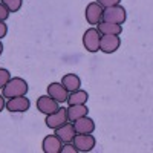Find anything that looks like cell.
Wrapping results in <instances>:
<instances>
[{
	"label": "cell",
	"instance_id": "1",
	"mask_svg": "<svg viewBox=\"0 0 153 153\" xmlns=\"http://www.w3.org/2000/svg\"><path fill=\"white\" fill-rule=\"evenodd\" d=\"M29 91V86L26 83V80L20 78V76H14L6 83V86L2 89V95L5 98H14V97H22V95H26Z\"/></svg>",
	"mask_w": 153,
	"mask_h": 153
},
{
	"label": "cell",
	"instance_id": "2",
	"mask_svg": "<svg viewBox=\"0 0 153 153\" xmlns=\"http://www.w3.org/2000/svg\"><path fill=\"white\" fill-rule=\"evenodd\" d=\"M127 19V11L121 5H115L109 8H103V16H101V22H109V23H117L123 25Z\"/></svg>",
	"mask_w": 153,
	"mask_h": 153
},
{
	"label": "cell",
	"instance_id": "3",
	"mask_svg": "<svg viewBox=\"0 0 153 153\" xmlns=\"http://www.w3.org/2000/svg\"><path fill=\"white\" fill-rule=\"evenodd\" d=\"M72 144L76 147L78 152L87 153V152H92L95 144H97V139L92 133H76L72 139Z\"/></svg>",
	"mask_w": 153,
	"mask_h": 153
},
{
	"label": "cell",
	"instance_id": "4",
	"mask_svg": "<svg viewBox=\"0 0 153 153\" xmlns=\"http://www.w3.org/2000/svg\"><path fill=\"white\" fill-rule=\"evenodd\" d=\"M100 38L101 34L97 28H89L84 34H83V46L87 52H98L100 51Z\"/></svg>",
	"mask_w": 153,
	"mask_h": 153
},
{
	"label": "cell",
	"instance_id": "5",
	"mask_svg": "<svg viewBox=\"0 0 153 153\" xmlns=\"http://www.w3.org/2000/svg\"><path fill=\"white\" fill-rule=\"evenodd\" d=\"M6 110H9L11 113H23L29 110L31 107V101L29 98H26V95H22V97H14V98H9L5 104Z\"/></svg>",
	"mask_w": 153,
	"mask_h": 153
},
{
	"label": "cell",
	"instance_id": "6",
	"mask_svg": "<svg viewBox=\"0 0 153 153\" xmlns=\"http://www.w3.org/2000/svg\"><path fill=\"white\" fill-rule=\"evenodd\" d=\"M121 38L120 35H101L100 38V51L104 54H113L120 49Z\"/></svg>",
	"mask_w": 153,
	"mask_h": 153
},
{
	"label": "cell",
	"instance_id": "7",
	"mask_svg": "<svg viewBox=\"0 0 153 153\" xmlns=\"http://www.w3.org/2000/svg\"><path fill=\"white\" fill-rule=\"evenodd\" d=\"M46 126L49 129H57V127L63 126L65 123H68V112L65 107H58L54 113H49L46 115V120H45Z\"/></svg>",
	"mask_w": 153,
	"mask_h": 153
},
{
	"label": "cell",
	"instance_id": "8",
	"mask_svg": "<svg viewBox=\"0 0 153 153\" xmlns=\"http://www.w3.org/2000/svg\"><path fill=\"white\" fill-rule=\"evenodd\" d=\"M58 107H60V103H58V101H55L52 97H49L48 94L37 98V109L40 110L42 113H45V115L54 113Z\"/></svg>",
	"mask_w": 153,
	"mask_h": 153
},
{
	"label": "cell",
	"instance_id": "9",
	"mask_svg": "<svg viewBox=\"0 0 153 153\" xmlns=\"http://www.w3.org/2000/svg\"><path fill=\"white\" fill-rule=\"evenodd\" d=\"M48 95L52 97L55 101H58V103L61 104V103H66L68 101L69 92L66 91V87L61 83L54 81V83H49V86H48Z\"/></svg>",
	"mask_w": 153,
	"mask_h": 153
},
{
	"label": "cell",
	"instance_id": "10",
	"mask_svg": "<svg viewBox=\"0 0 153 153\" xmlns=\"http://www.w3.org/2000/svg\"><path fill=\"white\" fill-rule=\"evenodd\" d=\"M101 16H103V8H101L97 2H91L86 6L84 17L89 25H98L101 22Z\"/></svg>",
	"mask_w": 153,
	"mask_h": 153
},
{
	"label": "cell",
	"instance_id": "11",
	"mask_svg": "<svg viewBox=\"0 0 153 153\" xmlns=\"http://www.w3.org/2000/svg\"><path fill=\"white\" fill-rule=\"evenodd\" d=\"M61 139L54 133V135H48L45 136L43 143H42V149L45 153H60L61 152Z\"/></svg>",
	"mask_w": 153,
	"mask_h": 153
},
{
	"label": "cell",
	"instance_id": "12",
	"mask_svg": "<svg viewBox=\"0 0 153 153\" xmlns=\"http://www.w3.org/2000/svg\"><path fill=\"white\" fill-rule=\"evenodd\" d=\"M72 124H74V129L76 133H94L95 132V121L92 118H89L87 115L83 118H78Z\"/></svg>",
	"mask_w": 153,
	"mask_h": 153
},
{
	"label": "cell",
	"instance_id": "13",
	"mask_svg": "<svg viewBox=\"0 0 153 153\" xmlns=\"http://www.w3.org/2000/svg\"><path fill=\"white\" fill-rule=\"evenodd\" d=\"M55 135L61 139V143L65 144V143H72V139L76 135V132L74 129V124L68 121V123H65L63 126L57 127V129H55Z\"/></svg>",
	"mask_w": 153,
	"mask_h": 153
},
{
	"label": "cell",
	"instance_id": "14",
	"mask_svg": "<svg viewBox=\"0 0 153 153\" xmlns=\"http://www.w3.org/2000/svg\"><path fill=\"white\" fill-rule=\"evenodd\" d=\"M97 29L101 35H121L123 34V25L109 23V22H100L97 25Z\"/></svg>",
	"mask_w": 153,
	"mask_h": 153
},
{
	"label": "cell",
	"instance_id": "15",
	"mask_svg": "<svg viewBox=\"0 0 153 153\" xmlns=\"http://www.w3.org/2000/svg\"><path fill=\"white\" fill-rule=\"evenodd\" d=\"M66 112H68V121L74 123L78 118L86 117V115L89 113V109H87L86 104H72V106H69L66 109Z\"/></svg>",
	"mask_w": 153,
	"mask_h": 153
},
{
	"label": "cell",
	"instance_id": "16",
	"mask_svg": "<svg viewBox=\"0 0 153 153\" xmlns=\"http://www.w3.org/2000/svg\"><path fill=\"white\" fill-rule=\"evenodd\" d=\"M61 84L66 87L68 92H74V91H78L80 89L81 78L76 74H66V75H63V78H61Z\"/></svg>",
	"mask_w": 153,
	"mask_h": 153
},
{
	"label": "cell",
	"instance_id": "17",
	"mask_svg": "<svg viewBox=\"0 0 153 153\" xmlns=\"http://www.w3.org/2000/svg\"><path fill=\"white\" fill-rule=\"evenodd\" d=\"M89 100V94L83 89H78V91H74V92H69V97H68V101L69 106L72 104H86Z\"/></svg>",
	"mask_w": 153,
	"mask_h": 153
},
{
	"label": "cell",
	"instance_id": "18",
	"mask_svg": "<svg viewBox=\"0 0 153 153\" xmlns=\"http://www.w3.org/2000/svg\"><path fill=\"white\" fill-rule=\"evenodd\" d=\"M5 6H6V9L9 11V12H17V11H20V8H22V5H23V0H0Z\"/></svg>",
	"mask_w": 153,
	"mask_h": 153
},
{
	"label": "cell",
	"instance_id": "19",
	"mask_svg": "<svg viewBox=\"0 0 153 153\" xmlns=\"http://www.w3.org/2000/svg\"><path fill=\"white\" fill-rule=\"evenodd\" d=\"M9 80H11V72L5 68H0V89H3Z\"/></svg>",
	"mask_w": 153,
	"mask_h": 153
},
{
	"label": "cell",
	"instance_id": "20",
	"mask_svg": "<svg viewBox=\"0 0 153 153\" xmlns=\"http://www.w3.org/2000/svg\"><path fill=\"white\" fill-rule=\"evenodd\" d=\"M97 3L101 8H109V6H115V5H120L121 0H97Z\"/></svg>",
	"mask_w": 153,
	"mask_h": 153
},
{
	"label": "cell",
	"instance_id": "21",
	"mask_svg": "<svg viewBox=\"0 0 153 153\" xmlns=\"http://www.w3.org/2000/svg\"><path fill=\"white\" fill-rule=\"evenodd\" d=\"M60 153H78V150H76V147L72 143H65V146H61Z\"/></svg>",
	"mask_w": 153,
	"mask_h": 153
},
{
	"label": "cell",
	"instance_id": "22",
	"mask_svg": "<svg viewBox=\"0 0 153 153\" xmlns=\"http://www.w3.org/2000/svg\"><path fill=\"white\" fill-rule=\"evenodd\" d=\"M9 14H11V12L6 9V6L0 2V22H6L9 19Z\"/></svg>",
	"mask_w": 153,
	"mask_h": 153
},
{
	"label": "cell",
	"instance_id": "23",
	"mask_svg": "<svg viewBox=\"0 0 153 153\" xmlns=\"http://www.w3.org/2000/svg\"><path fill=\"white\" fill-rule=\"evenodd\" d=\"M6 34H8V25L5 22H0V40L5 38Z\"/></svg>",
	"mask_w": 153,
	"mask_h": 153
},
{
	"label": "cell",
	"instance_id": "24",
	"mask_svg": "<svg viewBox=\"0 0 153 153\" xmlns=\"http://www.w3.org/2000/svg\"><path fill=\"white\" fill-rule=\"evenodd\" d=\"M5 104H6V101H5V97L0 94V112H2L5 109Z\"/></svg>",
	"mask_w": 153,
	"mask_h": 153
},
{
	"label": "cell",
	"instance_id": "25",
	"mask_svg": "<svg viewBox=\"0 0 153 153\" xmlns=\"http://www.w3.org/2000/svg\"><path fill=\"white\" fill-rule=\"evenodd\" d=\"M3 54V43H2V40H0V55Z\"/></svg>",
	"mask_w": 153,
	"mask_h": 153
}]
</instances>
